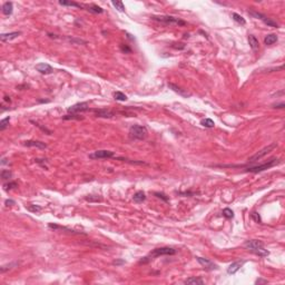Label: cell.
Masks as SVG:
<instances>
[{
	"label": "cell",
	"instance_id": "1",
	"mask_svg": "<svg viewBox=\"0 0 285 285\" xmlns=\"http://www.w3.org/2000/svg\"><path fill=\"white\" fill-rule=\"evenodd\" d=\"M245 249H247L249 252H252L253 254H255L260 257H266L270 255V252L267 249H264V244L261 241L257 240H249L246 241L244 244Z\"/></svg>",
	"mask_w": 285,
	"mask_h": 285
},
{
	"label": "cell",
	"instance_id": "2",
	"mask_svg": "<svg viewBox=\"0 0 285 285\" xmlns=\"http://www.w3.org/2000/svg\"><path fill=\"white\" fill-rule=\"evenodd\" d=\"M176 254V249H171V247H159V249H155L153 252H150L147 256L142 257V260H140V264H146L150 262L151 260H154L155 257L163 256V255H174Z\"/></svg>",
	"mask_w": 285,
	"mask_h": 285
},
{
	"label": "cell",
	"instance_id": "3",
	"mask_svg": "<svg viewBox=\"0 0 285 285\" xmlns=\"http://www.w3.org/2000/svg\"><path fill=\"white\" fill-rule=\"evenodd\" d=\"M147 128L142 125H133L129 128V136L133 139H137V140H142L147 137Z\"/></svg>",
	"mask_w": 285,
	"mask_h": 285
},
{
	"label": "cell",
	"instance_id": "4",
	"mask_svg": "<svg viewBox=\"0 0 285 285\" xmlns=\"http://www.w3.org/2000/svg\"><path fill=\"white\" fill-rule=\"evenodd\" d=\"M151 19L155 21L163 22L165 25H177V26H185L186 25V22L184 20H180L176 17H171V16H153Z\"/></svg>",
	"mask_w": 285,
	"mask_h": 285
},
{
	"label": "cell",
	"instance_id": "5",
	"mask_svg": "<svg viewBox=\"0 0 285 285\" xmlns=\"http://www.w3.org/2000/svg\"><path fill=\"white\" fill-rule=\"evenodd\" d=\"M279 163V159L278 158H272L270 159L267 163H264L262 165H257V166H252V167H247L245 171H251V173H260V171H266L268 168H271L273 166L277 165Z\"/></svg>",
	"mask_w": 285,
	"mask_h": 285
},
{
	"label": "cell",
	"instance_id": "6",
	"mask_svg": "<svg viewBox=\"0 0 285 285\" xmlns=\"http://www.w3.org/2000/svg\"><path fill=\"white\" fill-rule=\"evenodd\" d=\"M276 142H273L271 145H268V146H266V147H264L263 149H261L260 151H257L256 154H254L252 157H249V163H255L257 160H260V159H262L264 156H266L270 151L274 149V148H276Z\"/></svg>",
	"mask_w": 285,
	"mask_h": 285
},
{
	"label": "cell",
	"instance_id": "7",
	"mask_svg": "<svg viewBox=\"0 0 285 285\" xmlns=\"http://www.w3.org/2000/svg\"><path fill=\"white\" fill-rule=\"evenodd\" d=\"M115 153L112 150H96L92 154H89V158L90 159H103V158H110V157H114Z\"/></svg>",
	"mask_w": 285,
	"mask_h": 285
},
{
	"label": "cell",
	"instance_id": "8",
	"mask_svg": "<svg viewBox=\"0 0 285 285\" xmlns=\"http://www.w3.org/2000/svg\"><path fill=\"white\" fill-rule=\"evenodd\" d=\"M89 109V104L88 103H78V104H75L72 106L68 107L67 112L69 114H78V113H83Z\"/></svg>",
	"mask_w": 285,
	"mask_h": 285
},
{
	"label": "cell",
	"instance_id": "9",
	"mask_svg": "<svg viewBox=\"0 0 285 285\" xmlns=\"http://www.w3.org/2000/svg\"><path fill=\"white\" fill-rule=\"evenodd\" d=\"M196 260H197V262L205 268L207 271H214V270H218V265H216V264H214L213 262H211L209 260H207V258H204V257H200L197 256L196 257Z\"/></svg>",
	"mask_w": 285,
	"mask_h": 285
},
{
	"label": "cell",
	"instance_id": "10",
	"mask_svg": "<svg viewBox=\"0 0 285 285\" xmlns=\"http://www.w3.org/2000/svg\"><path fill=\"white\" fill-rule=\"evenodd\" d=\"M96 117H101V118H112L115 116V113L107 109V108H103V109H94L93 110Z\"/></svg>",
	"mask_w": 285,
	"mask_h": 285
},
{
	"label": "cell",
	"instance_id": "11",
	"mask_svg": "<svg viewBox=\"0 0 285 285\" xmlns=\"http://www.w3.org/2000/svg\"><path fill=\"white\" fill-rule=\"evenodd\" d=\"M168 88L171 89L173 92H175V93H177L178 95H180V96H183V97H191V94L187 93L185 89H183V88H180L179 86L175 85V84H171V83H168Z\"/></svg>",
	"mask_w": 285,
	"mask_h": 285
},
{
	"label": "cell",
	"instance_id": "12",
	"mask_svg": "<svg viewBox=\"0 0 285 285\" xmlns=\"http://www.w3.org/2000/svg\"><path fill=\"white\" fill-rule=\"evenodd\" d=\"M36 69L39 71L40 74H45V75H48V74H51L54 69L50 65L46 64V63H41V64L36 65Z\"/></svg>",
	"mask_w": 285,
	"mask_h": 285
},
{
	"label": "cell",
	"instance_id": "13",
	"mask_svg": "<svg viewBox=\"0 0 285 285\" xmlns=\"http://www.w3.org/2000/svg\"><path fill=\"white\" fill-rule=\"evenodd\" d=\"M21 35V31H14V32H8V34H1L0 35V40L3 43H8L10 40H12L14 38H17L18 36Z\"/></svg>",
	"mask_w": 285,
	"mask_h": 285
},
{
	"label": "cell",
	"instance_id": "14",
	"mask_svg": "<svg viewBox=\"0 0 285 285\" xmlns=\"http://www.w3.org/2000/svg\"><path fill=\"white\" fill-rule=\"evenodd\" d=\"M23 145L28 146V147H37L40 149L47 148V145L43 142H39V140H26V142H23Z\"/></svg>",
	"mask_w": 285,
	"mask_h": 285
},
{
	"label": "cell",
	"instance_id": "15",
	"mask_svg": "<svg viewBox=\"0 0 285 285\" xmlns=\"http://www.w3.org/2000/svg\"><path fill=\"white\" fill-rule=\"evenodd\" d=\"M245 263L244 261H237V262H234V263H232L229 266H228V268H227V273L228 274H235L236 272L238 271L241 267L243 266V264Z\"/></svg>",
	"mask_w": 285,
	"mask_h": 285
},
{
	"label": "cell",
	"instance_id": "16",
	"mask_svg": "<svg viewBox=\"0 0 285 285\" xmlns=\"http://www.w3.org/2000/svg\"><path fill=\"white\" fill-rule=\"evenodd\" d=\"M249 43L251 46V48L254 50V51H257L260 49V43L258 40L256 39V37L254 35H249Z\"/></svg>",
	"mask_w": 285,
	"mask_h": 285
},
{
	"label": "cell",
	"instance_id": "17",
	"mask_svg": "<svg viewBox=\"0 0 285 285\" xmlns=\"http://www.w3.org/2000/svg\"><path fill=\"white\" fill-rule=\"evenodd\" d=\"M12 11H14V5H12V2H10V1L5 2L3 6H2V14H5V16H10V14H12Z\"/></svg>",
	"mask_w": 285,
	"mask_h": 285
},
{
	"label": "cell",
	"instance_id": "18",
	"mask_svg": "<svg viewBox=\"0 0 285 285\" xmlns=\"http://www.w3.org/2000/svg\"><path fill=\"white\" fill-rule=\"evenodd\" d=\"M133 200L135 203H142V202H145L146 200V195H145V193L142 192V191H138V192H136L134 194V196H133Z\"/></svg>",
	"mask_w": 285,
	"mask_h": 285
},
{
	"label": "cell",
	"instance_id": "19",
	"mask_svg": "<svg viewBox=\"0 0 285 285\" xmlns=\"http://www.w3.org/2000/svg\"><path fill=\"white\" fill-rule=\"evenodd\" d=\"M184 283L188 285H203L204 284V281L202 278H198V277H189L187 278V279H185Z\"/></svg>",
	"mask_w": 285,
	"mask_h": 285
},
{
	"label": "cell",
	"instance_id": "20",
	"mask_svg": "<svg viewBox=\"0 0 285 285\" xmlns=\"http://www.w3.org/2000/svg\"><path fill=\"white\" fill-rule=\"evenodd\" d=\"M276 41H277V36L275 34H270V35H267L264 38V43L267 46H271V45L275 43Z\"/></svg>",
	"mask_w": 285,
	"mask_h": 285
},
{
	"label": "cell",
	"instance_id": "21",
	"mask_svg": "<svg viewBox=\"0 0 285 285\" xmlns=\"http://www.w3.org/2000/svg\"><path fill=\"white\" fill-rule=\"evenodd\" d=\"M200 125L204 126V127H207V128H213L214 126H215V123L211 118H205V119H202L200 120Z\"/></svg>",
	"mask_w": 285,
	"mask_h": 285
},
{
	"label": "cell",
	"instance_id": "22",
	"mask_svg": "<svg viewBox=\"0 0 285 285\" xmlns=\"http://www.w3.org/2000/svg\"><path fill=\"white\" fill-rule=\"evenodd\" d=\"M232 18H233V19H234L236 22H238L240 25H242V26L246 25V20H245L244 18H243L241 14H236V12H233V14H232Z\"/></svg>",
	"mask_w": 285,
	"mask_h": 285
},
{
	"label": "cell",
	"instance_id": "23",
	"mask_svg": "<svg viewBox=\"0 0 285 285\" xmlns=\"http://www.w3.org/2000/svg\"><path fill=\"white\" fill-rule=\"evenodd\" d=\"M59 5H61V6H69V7L83 8V6L80 3H77L75 1H59Z\"/></svg>",
	"mask_w": 285,
	"mask_h": 285
},
{
	"label": "cell",
	"instance_id": "24",
	"mask_svg": "<svg viewBox=\"0 0 285 285\" xmlns=\"http://www.w3.org/2000/svg\"><path fill=\"white\" fill-rule=\"evenodd\" d=\"M18 265H19V263H18V262H14V263L7 264V265H3V266H1V267H0V271H1V273H5L6 271H8V270H11V268H14V267L18 266Z\"/></svg>",
	"mask_w": 285,
	"mask_h": 285
},
{
	"label": "cell",
	"instance_id": "25",
	"mask_svg": "<svg viewBox=\"0 0 285 285\" xmlns=\"http://www.w3.org/2000/svg\"><path fill=\"white\" fill-rule=\"evenodd\" d=\"M0 176L3 180H7V179H10L11 176H12V173L9 171V169H2L1 173H0Z\"/></svg>",
	"mask_w": 285,
	"mask_h": 285
},
{
	"label": "cell",
	"instance_id": "26",
	"mask_svg": "<svg viewBox=\"0 0 285 285\" xmlns=\"http://www.w3.org/2000/svg\"><path fill=\"white\" fill-rule=\"evenodd\" d=\"M88 11H89V12H93V14H103V12H104V9L98 7V6L93 5V6L88 7Z\"/></svg>",
	"mask_w": 285,
	"mask_h": 285
},
{
	"label": "cell",
	"instance_id": "27",
	"mask_svg": "<svg viewBox=\"0 0 285 285\" xmlns=\"http://www.w3.org/2000/svg\"><path fill=\"white\" fill-rule=\"evenodd\" d=\"M114 98L116 100H119V101H125V100H127V96L121 92H116V93H114Z\"/></svg>",
	"mask_w": 285,
	"mask_h": 285
},
{
	"label": "cell",
	"instance_id": "28",
	"mask_svg": "<svg viewBox=\"0 0 285 285\" xmlns=\"http://www.w3.org/2000/svg\"><path fill=\"white\" fill-rule=\"evenodd\" d=\"M63 118H64L65 120H71V119H76V120H79V119H84V117H80V116H78L77 114L65 115Z\"/></svg>",
	"mask_w": 285,
	"mask_h": 285
},
{
	"label": "cell",
	"instance_id": "29",
	"mask_svg": "<svg viewBox=\"0 0 285 285\" xmlns=\"http://www.w3.org/2000/svg\"><path fill=\"white\" fill-rule=\"evenodd\" d=\"M112 5H113L118 11H121V12L125 11V6H124V3H123L121 1H113Z\"/></svg>",
	"mask_w": 285,
	"mask_h": 285
},
{
	"label": "cell",
	"instance_id": "30",
	"mask_svg": "<svg viewBox=\"0 0 285 285\" xmlns=\"http://www.w3.org/2000/svg\"><path fill=\"white\" fill-rule=\"evenodd\" d=\"M263 22L265 25H267V26H270V27H273V28H278V23L276 21H274V20H272L270 18H265L263 20Z\"/></svg>",
	"mask_w": 285,
	"mask_h": 285
},
{
	"label": "cell",
	"instance_id": "31",
	"mask_svg": "<svg viewBox=\"0 0 285 285\" xmlns=\"http://www.w3.org/2000/svg\"><path fill=\"white\" fill-rule=\"evenodd\" d=\"M27 207V209H28L29 212H31V213H39V212H41V206H38V205H28Z\"/></svg>",
	"mask_w": 285,
	"mask_h": 285
},
{
	"label": "cell",
	"instance_id": "32",
	"mask_svg": "<svg viewBox=\"0 0 285 285\" xmlns=\"http://www.w3.org/2000/svg\"><path fill=\"white\" fill-rule=\"evenodd\" d=\"M222 215H223L224 217H226V218H233V217H234V213H233V211H232V209H229V208H225V209H223Z\"/></svg>",
	"mask_w": 285,
	"mask_h": 285
},
{
	"label": "cell",
	"instance_id": "33",
	"mask_svg": "<svg viewBox=\"0 0 285 285\" xmlns=\"http://www.w3.org/2000/svg\"><path fill=\"white\" fill-rule=\"evenodd\" d=\"M17 183L16 182H8L6 184H3V189L5 191H10V189H14L17 187Z\"/></svg>",
	"mask_w": 285,
	"mask_h": 285
},
{
	"label": "cell",
	"instance_id": "34",
	"mask_svg": "<svg viewBox=\"0 0 285 285\" xmlns=\"http://www.w3.org/2000/svg\"><path fill=\"white\" fill-rule=\"evenodd\" d=\"M9 121H10V117H6L5 119L0 121V130H5L9 125Z\"/></svg>",
	"mask_w": 285,
	"mask_h": 285
},
{
	"label": "cell",
	"instance_id": "35",
	"mask_svg": "<svg viewBox=\"0 0 285 285\" xmlns=\"http://www.w3.org/2000/svg\"><path fill=\"white\" fill-rule=\"evenodd\" d=\"M251 218L255 222V223H258V224H261V223H262V218H261L260 214L257 213V212H253V213L251 214Z\"/></svg>",
	"mask_w": 285,
	"mask_h": 285
},
{
	"label": "cell",
	"instance_id": "36",
	"mask_svg": "<svg viewBox=\"0 0 285 285\" xmlns=\"http://www.w3.org/2000/svg\"><path fill=\"white\" fill-rule=\"evenodd\" d=\"M249 14L252 16V17H254V18H256V19H261V20H264L265 18H266V16H264L263 14H260V12H256V11H249Z\"/></svg>",
	"mask_w": 285,
	"mask_h": 285
},
{
	"label": "cell",
	"instance_id": "37",
	"mask_svg": "<svg viewBox=\"0 0 285 285\" xmlns=\"http://www.w3.org/2000/svg\"><path fill=\"white\" fill-rule=\"evenodd\" d=\"M31 123H32V124H35V126H37V127H39V128L41 129L43 131H45V133H47L48 135H51V131H50L49 129H47V128H46V127H43V126H41V125H40L39 123H37V121H34V120H31Z\"/></svg>",
	"mask_w": 285,
	"mask_h": 285
},
{
	"label": "cell",
	"instance_id": "38",
	"mask_svg": "<svg viewBox=\"0 0 285 285\" xmlns=\"http://www.w3.org/2000/svg\"><path fill=\"white\" fill-rule=\"evenodd\" d=\"M120 50L123 52H125V54H130L131 52V49L129 48L127 45H125V43H121L120 45Z\"/></svg>",
	"mask_w": 285,
	"mask_h": 285
},
{
	"label": "cell",
	"instance_id": "39",
	"mask_svg": "<svg viewBox=\"0 0 285 285\" xmlns=\"http://www.w3.org/2000/svg\"><path fill=\"white\" fill-rule=\"evenodd\" d=\"M155 196H157L158 198H162V200H164V202H168L169 200V198L165 195L164 193H155Z\"/></svg>",
	"mask_w": 285,
	"mask_h": 285
},
{
	"label": "cell",
	"instance_id": "40",
	"mask_svg": "<svg viewBox=\"0 0 285 285\" xmlns=\"http://www.w3.org/2000/svg\"><path fill=\"white\" fill-rule=\"evenodd\" d=\"M5 204H6V206H11V205H14L16 203H14V200H7L5 202Z\"/></svg>",
	"mask_w": 285,
	"mask_h": 285
},
{
	"label": "cell",
	"instance_id": "41",
	"mask_svg": "<svg viewBox=\"0 0 285 285\" xmlns=\"http://www.w3.org/2000/svg\"><path fill=\"white\" fill-rule=\"evenodd\" d=\"M273 107H274V108H284V107H285V104H284V103H279V104H274V105H273Z\"/></svg>",
	"mask_w": 285,
	"mask_h": 285
},
{
	"label": "cell",
	"instance_id": "42",
	"mask_svg": "<svg viewBox=\"0 0 285 285\" xmlns=\"http://www.w3.org/2000/svg\"><path fill=\"white\" fill-rule=\"evenodd\" d=\"M86 200H89V202H93V200H100L99 197H96V198H93L92 196H89V197H86Z\"/></svg>",
	"mask_w": 285,
	"mask_h": 285
},
{
	"label": "cell",
	"instance_id": "43",
	"mask_svg": "<svg viewBox=\"0 0 285 285\" xmlns=\"http://www.w3.org/2000/svg\"><path fill=\"white\" fill-rule=\"evenodd\" d=\"M3 99H5V101H7V103H10V101H11V100H10V97H8V96H5Z\"/></svg>",
	"mask_w": 285,
	"mask_h": 285
},
{
	"label": "cell",
	"instance_id": "44",
	"mask_svg": "<svg viewBox=\"0 0 285 285\" xmlns=\"http://www.w3.org/2000/svg\"><path fill=\"white\" fill-rule=\"evenodd\" d=\"M267 281H263V279H257L256 281V284H258V283H266Z\"/></svg>",
	"mask_w": 285,
	"mask_h": 285
},
{
	"label": "cell",
	"instance_id": "45",
	"mask_svg": "<svg viewBox=\"0 0 285 285\" xmlns=\"http://www.w3.org/2000/svg\"><path fill=\"white\" fill-rule=\"evenodd\" d=\"M124 261H118V262H114V264H123Z\"/></svg>",
	"mask_w": 285,
	"mask_h": 285
}]
</instances>
